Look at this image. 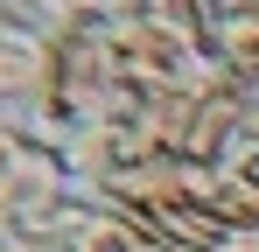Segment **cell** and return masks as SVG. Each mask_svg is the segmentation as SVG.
<instances>
[{
	"label": "cell",
	"instance_id": "1",
	"mask_svg": "<svg viewBox=\"0 0 259 252\" xmlns=\"http://www.w3.org/2000/svg\"><path fill=\"white\" fill-rule=\"evenodd\" d=\"M105 42H112V63L133 91H203L217 84V56L203 42H189L182 28H168L161 14H126V21H105Z\"/></svg>",
	"mask_w": 259,
	"mask_h": 252
},
{
	"label": "cell",
	"instance_id": "2",
	"mask_svg": "<svg viewBox=\"0 0 259 252\" xmlns=\"http://www.w3.org/2000/svg\"><path fill=\"white\" fill-rule=\"evenodd\" d=\"M70 196H77L70 161H63L28 119H0V210H7L14 224H35V217H49L56 203H70Z\"/></svg>",
	"mask_w": 259,
	"mask_h": 252
},
{
	"label": "cell",
	"instance_id": "3",
	"mask_svg": "<svg viewBox=\"0 0 259 252\" xmlns=\"http://www.w3.org/2000/svg\"><path fill=\"white\" fill-rule=\"evenodd\" d=\"M56 77V42L0 21V119H28Z\"/></svg>",
	"mask_w": 259,
	"mask_h": 252
},
{
	"label": "cell",
	"instance_id": "4",
	"mask_svg": "<svg viewBox=\"0 0 259 252\" xmlns=\"http://www.w3.org/2000/svg\"><path fill=\"white\" fill-rule=\"evenodd\" d=\"M147 14H161L168 28H182L189 42H203V49H210L217 21H224V0H147Z\"/></svg>",
	"mask_w": 259,
	"mask_h": 252
},
{
	"label": "cell",
	"instance_id": "5",
	"mask_svg": "<svg viewBox=\"0 0 259 252\" xmlns=\"http://www.w3.org/2000/svg\"><path fill=\"white\" fill-rule=\"evenodd\" d=\"M63 7H70V21H126L147 0H63Z\"/></svg>",
	"mask_w": 259,
	"mask_h": 252
},
{
	"label": "cell",
	"instance_id": "6",
	"mask_svg": "<svg viewBox=\"0 0 259 252\" xmlns=\"http://www.w3.org/2000/svg\"><path fill=\"white\" fill-rule=\"evenodd\" d=\"M217 252H259V231H224V245Z\"/></svg>",
	"mask_w": 259,
	"mask_h": 252
},
{
	"label": "cell",
	"instance_id": "7",
	"mask_svg": "<svg viewBox=\"0 0 259 252\" xmlns=\"http://www.w3.org/2000/svg\"><path fill=\"white\" fill-rule=\"evenodd\" d=\"M14 238H21V224H14V217L0 210V252H14Z\"/></svg>",
	"mask_w": 259,
	"mask_h": 252
},
{
	"label": "cell",
	"instance_id": "8",
	"mask_svg": "<svg viewBox=\"0 0 259 252\" xmlns=\"http://www.w3.org/2000/svg\"><path fill=\"white\" fill-rule=\"evenodd\" d=\"M224 14H259V0H224Z\"/></svg>",
	"mask_w": 259,
	"mask_h": 252
}]
</instances>
